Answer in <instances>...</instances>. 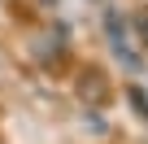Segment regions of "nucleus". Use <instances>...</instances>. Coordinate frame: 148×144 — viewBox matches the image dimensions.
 <instances>
[{
    "label": "nucleus",
    "mask_w": 148,
    "mask_h": 144,
    "mask_svg": "<svg viewBox=\"0 0 148 144\" xmlns=\"http://www.w3.org/2000/svg\"><path fill=\"white\" fill-rule=\"evenodd\" d=\"M131 101H135V114H139V118H148V96H144L139 88H131Z\"/></svg>",
    "instance_id": "f257e3e1"
},
{
    "label": "nucleus",
    "mask_w": 148,
    "mask_h": 144,
    "mask_svg": "<svg viewBox=\"0 0 148 144\" xmlns=\"http://www.w3.org/2000/svg\"><path fill=\"white\" fill-rule=\"evenodd\" d=\"M135 31L144 35V44H148V18H135Z\"/></svg>",
    "instance_id": "f03ea898"
},
{
    "label": "nucleus",
    "mask_w": 148,
    "mask_h": 144,
    "mask_svg": "<svg viewBox=\"0 0 148 144\" xmlns=\"http://www.w3.org/2000/svg\"><path fill=\"white\" fill-rule=\"evenodd\" d=\"M44 5H57V0H44Z\"/></svg>",
    "instance_id": "7ed1b4c3"
}]
</instances>
